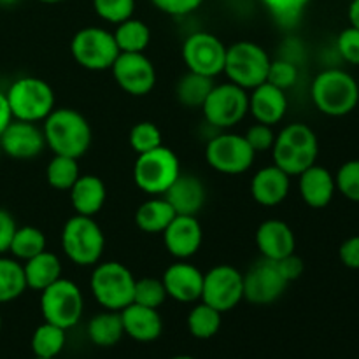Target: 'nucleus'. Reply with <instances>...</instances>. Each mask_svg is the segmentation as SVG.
Returning <instances> with one entry per match:
<instances>
[{
    "instance_id": "obj_1",
    "label": "nucleus",
    "mask_w": 359,
    "mask_h": 359,
    "mask_svg": "<svg viewBox=\"0 0 359 359\" xmlns=\"http://www.w3.org/2000/svg\"><path fill=\"white\" fill-rule=\"evenodd\" d=\"M46 147L55 154L70 158H83L93 140V132L88 119L79 111L70 107L53 109L51 114L42 121Z\"/></svg>"
},
{
    "instance_id": "obj_2",
    "label": "nucleus",
    "mask_w": 359,
    "mask_h": 359,
    "mask_svg": "<svg viewBox=\"0 0 359 359\" xmlns=\"http://www.w3.org/2000/svg\"><path fill=\"white\" fill-rule=\"evenodd\" d=\"M319 140L314 130L305 123H290L276 135L272 147L273 165L291 177L318 163Z\"/></svg>"
},
{
    "instance_id": "obj_3",
    "label": "nucleus",
    "mask_w": 359,
    "mask_h": 359,
    "mask_svg": "<svg viewBox=\"0 0 359 359\" xmlns=\"http://www.w3.org/2000/svg\"><path fill=\"white\" fill-rule=\"evenodd\" d=\"M311 98L319 112L330 118H342L358 107L359 84L347 70L326 69L312 81Z\"/></svg>"
},
{
    "instance_id": "obj_4",
    "label": "nucleus",
    "mask_w": 359,
    "mask_h": 359,
    "mask_svg": "<svg viewBox=\"0 0 359 359\" xmlns=\"http://www.w3.org/2000/svg\"><path fill=\"white\" fill-rule=\"evenodd\" d=\"M137 277L132 270L119 262H98L90 277L93 298L105 311L121 312L133 304V290Z\"/></svg>"
},
{
    "instance_id": "obj_5",
    "label": "nucleus",
    "mask_w": 359,
    "mask_h": 359,
    "mask_svg": "<svg viewBox=\"0 0 359 359\" xmlns=\"http://www.w3.org/2000/svg\"><path fill=\"white\" fill-rule=\"evenodd\" d=\"M62 249L77 266H95L105 249V235L95 217L74 214L62 230Z\"/></svg>"
},
{
    "instance_id": "obj_6",
    "label": "nucleus",
    "mask_w": 359,
    "mask_h": 359,
    "mask_svg": "<svg viewBox=\"0 0 359 359\" xmlns=\"http://www.w3.org/2000/svg\"><path fill=\"white\" fill-rule=\"evenodd\" d=\"M13 119L39 123L44 121L56 104L55 90L41 77L25 76L14 81L6 91Z\"/></svg>"
},
{
    "instance_id": "obj_7",
    "label": "nucleus",
    "mask_w": 359,
    "mask_h": 359,
    "mask_svg": "<svg viewBox=\"0 0 359 359\" xmlns=\"http://www.w3.org/2000/svg\"><path fill=\"white\" fill-rule=\"evenodd\" d=\"M179 174H181V161L177 154L167 146L137 154L133 165V181L137 188L149 196L165 195Z\"/></svg>"
},
{
    "instance_id": "obj_8",
    "label": "nucleus",
    "mask_w": 359,
    "mask_h": 359,
    "mask_svg": "<svg viewBox=\"0 0 359 359\" xmlns=\"http://www.w3.org/2000/svg\"><path fill=\"white\" fill-rule=\"evenodd\" d=\"M270 56L259 44L251 41H238L226 48L223 74L228 81L251 91L266 81Z\"/></svg>"
},
{
    "instance_id": "obj_9",
    "label": "nucleus",
    "mask_w": 359,
    "mask_h": 359,
    "mask_svg": "<svg viewBox=\"0 0 359 359\" xmlns=\"http://www.w3.org/2000/svg\"><path fill=\"white\" fill-rule=\"evenodd\" d=\"M70 55L76 63L91 72L111 70L119 55L112 32L100 27H84L70 41Z\"/></svg>"
},
{
    "instance_id": "obj_10",
    "label": "nucleus",
    "mask_w": 359,
    "mask_h": 359,
    "mask_svg": "<svg viewBox=\"0 0 359 359\" xmlns=\"http://www.w3.org/2000/svg\"><path fill=\"white\" fill-rule=\"evenodd\" d=\"M41 312L46 323L70 330L81 321L84 312V297L76 283L58 279L41 291Z\"/></svg>"
},
{
    "instance_id": "obj_11",
    "label": "nucleus",
    "mask_w": 359,
    "mask_h": 359,
    "mask_svg": "<svg viewBox=\"0 0 359 359\" xmlns=\"http://www.w3.org/2000/svg\"><path fill=\"white\" fill-rule=\"evenodd\" d=\"M203 118L214 128L228 130L249 114V93L233 83L214 84L202 105Z\"/></svg>"
},
{
    "instance_id": "obj_12",
    "label": "nucleus",
    "mask_w": 359,
    "mask_h": 359,
    "mask_svg": "<svg viewBox=\"0 0 359 359\" xmlns=\"http://www.w3.org/2000/svg\"><path fill=\"white\" fill-rule=\"evenodd\" d=\"M256 153L244 135L219 133L207 142L205 160L216 172L224 175H241L255 163Z\"/></svg>"
},
{
    "instance_id": "obj_13",
    "label": "nucleus",
    "mask_w": 359,
    "mask_h": 359,
    "mask_svg": "<svg viewBox=\"0 0 359 359\" xmlns=\"http://www.w3.org/2000/svg\"><path fill=\"white\" fill-rule=\"evenodd\" d=\"M226 46L209 32H193L182 42V62L189 72L217 77L224 70Z\"/></svg>"
},
{
    "instance_id": "obj_14",
    "label": "nucleus",
    "mask_w": 359,
    "mask_h": 359,
    "mask_svg": "<svg viewBox=\"0 0 359 359\" xmlns=\"http://www.w3.org/2000/svg\"><path fill=\"white\" fill-rule=\"evenodd\" d=\"M203 304L216 311H231L244 300V273L231 265L212 266L203 273L202 298Z\"/></svg>"
},
{
    "instance_id": "obj_15",
    "label": "nucleus",
    "mask_w": 359,
    "mask_h": 359,
    "mask_svg": "<svg viewBox=\"0 0 359 359\" xmlns=\"http://www.w3.org/2000/svg\"><path fill=\"white\" fill-rule=\"evenodd\" d=\"M290 286L277 262L262 258L244 273V300L252 305H272Z\"/></svg>"
},
{
    "instance_id": "obj_16",
    "label": "nucleus",
    "mask_w": 359,
    "mask_h": 359,
    "mask_svg": "<svg viewBox=\"0 0 359 359\" xmlns=\"http://www.w3.org/2000/svg\"><path fill=\"white\" fill-rule=\"evenodd\" d=\"M111 72L116 84L132 97L149 95L156 86V69L144 53H119Z\"/></svg>"
},
{
    "instance_id": "obj_17",
    "label": "nucleus",
    "mask_w": 359,
    "mask_h": 359,
    "mask_svg": "<svg viewBox=\"0 0 359 359\" xmlns=\"http://www.w3.org/2000/svg\"><path fill=\"white\" fill-rule=\"evenodd\" d=\"M0 149L14 160H32L46 149V139L37 123L13 119L0 133Z\"/></svg>"
},
{
    "instance_id": "obj_18",
    "label": "nucleus",
    "mask_w": 359,
    "mask_h": 359,
    "mask_svg": "<svg viewBox=\"0 0 359 359\" xmlns=\"http://www.w3.org/2000/svg\"><path fill=\"white\" fill-rule=\"evenodd\" d=\"M163 244L175 259H189L200 251L203 242L202 224L196 216H175L163 233Z\"/></svg>"
},
{
    "instance_id": "obj_19",
    "label": "nucleus",
    "mask_w": 359,
    "mask_h": 359,
    "mask_svg": "<svg viewBox=\"0 0 359 359\" xmlns=\"http://www.w3.org/2000/svg\"><path fill=\"white\" fill-rule=\"evenodd\" d=\"M161 283L167 297L179 304H193L202 298L203 272H200V269L191 263H186V259L172 263L161 276Z\"/></svg>"
},
{
    "instance_id": "obj_20",
    "label": "nucleus",
    "mask_w": 359,
    "mask_h": 359,
    "mask_svg": "<svg viewBox=\"0 0 359 359\" xmlns=\"http://www.w3.org/2000/svg\"><path fill=\"white\" fill-rule=\"evenodd\" d=\"M255 241L262 258L272 259V262L293 255L297 249V237H294L293 228L283 219L263 221L256 230Z\"/></svg>"
},
{
    "instance_id": "obj_21",
    "label": "nucleus",
    "mask_w": 359,
    "mask_h": 359,
    "mask_svg": "<svg viewBox=\"0 0 359 359\" xmlns=\"http://www.w3.org/2000/svg\"><path fill=\"white\" fill-rule=\"evenodd\" d=\"M251 196L262 207H276L287 198L291 189V175L277 165L263 167L252 175Z\"/></svg>"
},
{
    "instance_id": "obj_22",
    "label": "nucleus",
    "mask_w": 359,
    "mask_h": 359,
    "mask_svg": "<svg viewBox=\"0 0 359 359\" xmlns=\"http://www.w3.org/2000/svg\"><path fill=\"white\" fill-rule=\"evenodd\" d=\"M298 193L311 209H325L337 193L335 175L328 168L314 163L298 175Z\"/></svg>"
},
{
    "instance_id": "obj_23",
    "label": "nucleus",
    "mask_w": 359,
    "mask_h": 359,
    "mask_svg": "<svg viewBox=\"0 0 359 359\" xmlns=\"http://www.w3.org/2000/svg\"><path fill=\"white\" fill-rule=\"evenodd\" d=\"M249 112L255 121L276 126L284 119L287 112V95L280 88L270 83H263L252 88L249 93Z\"/></svg>"
},
{
    "instance_id": "obj_24",
    "label": "nucleus",
    "mask_w": 359,
    "mask_h": 359,
    "mask_svg": "<svg viewBox=\"0 0 359 359\" xmlns=\"http://www.w3.org/2000/svg\"><path fill=\"white\" fill-rule=\"evenodd\" d=\"M163 196L179 216H196L205 205L207 189L196 175L181 172Z\"/></svg>"
},
{
    "instance_id": "obj_25",
    "label": "nucleus",
    "mask_w": 359,
    "mask_h": 359,
    "mask_svg": "<svg viewBox=\"0 0 359 359\" xmlns=\"http://www.w3.org/2000/svg\"><path fill=\"white\" fill-rule=\"evenodd\" d=\"M121 321L125 335H128L135 342H154L163 333V319L158 309L130 304L121 311Z\"/></svg>"
},
{
    "instance_id": "obj_26",
    "label": "nucleus",
    "mask_w": 359,
    "mask_h": 359,
    "mask_svg": "<svg viewBox=\"0 0 359 359\" xmlns=\"http://www.w3.org/2000/svg\"><path fill=\"white\" fill-rule=\"evenodd\" d=\"M69 195L74 212L79 216L95 217L104 209L105 200H107V188L98 175L81 174L69 189Z\"/></svg>"
},
{
    "instance_id": "obj_27",
    "label": "nucleus",
    "mask_w": 359,
    "mask_h": 359,
    "mask_svg": "<svg viewBox=\"0 0 359 359\" xmlns=\"http://www.w3.org/2000/svg\"><path fill=\"white\" fill-rule=\"evenodd\" d=\"M27 287L34 291H42L58 279H62V262L51 251H42L41 255L23 262Z\"/></svg>"
},
{
    "instance_id": "obj_28",
    "label": "nucleus",
    "mask_w": 359,
    "mask_h": 359,
    "mask_svg": "<svg viewBox=\"0 0 359 359\" xmlns=\"http://www.w3.org/2000/svg\"><path fill=\"white\" fill-rule=\"evenodd\" d=\"M177 216L163 195L151 196L135 210V224L140 231L149 235L163 233L170 221Z\"/></svg>"
},
{
    "instance_id": "obj_29",
    "label": "nucleus",
    "mask_w": 359,
    "mask_h": 359,
    "mask_svg": "<svg viewBox=\"0 0 359 359\" xmlns=\"http://www.w3.org/2000/svg\"><path fill=\"white\" fill-rule=\"evenodd\" d=\"M125 335L121 312L105 311L93 316L88 323V339L98 347H112Z\"/></svg>"
},
{
    "instance_id": "obj_30",
    "label": "nucleus",
    "mask_w": 359,
    "mask_h": 359,
    "mask_svg": "<svg viewBox=\"0 0 359 359\" xmlns=\"http://www.w3.org/2000/svg\"><path fill=\"white\" fill-rule=\"evenodd\" d=\"M212 88V77L188 70L175 84V98L179 100V104L188 109H202L203 102L207 100Z\"/></svg>"
},
{
    "instance_id": "obj_31",
    "label": "nucleus",
    "mask_w": 359,
    "mask_h": 359,
    "mask_svg": "<svg viewBox=\"0 0 359 359\" xmlns=\"http://www.w3.org/2000/svg\"><path fill=\"white\" fill-rule=\"evenodd\" d=\"M119 53H144L151 44V28L137 18H128L123 23L116 25L112 32Z\"/></svg>"
},
{
    "instance_id": "obj_32",
    "label": "nucleus",
    "mask_w": 359,
    "mask_h": 359,
    "mask_svg": "<svg viewBox=\"0 0 359 359\" xmlns=\"http://www.w3.org/2000/svg\"><path fill=\"white\" fill-rule=\"evenodd\" d=\"M27 290L23 263L0 256V305L18 300Z\"/></svg>"
},
{
    "instance_id": "obj_33",
    "label": "nucleus",
    "mask_w": 359,
    "mask_h": 359,
    "mask_svg": "<svg viewBox=\"0 0 359 359\" xmlns=\"http://www.w3.org/2000/svg\"><path fill=\"white\" fill-rule=\"evenodd\" d=\"M65 342L67 330L44 321L32 335V353L35 358H58Z\"/></svg>"
},
{
    "instance_id": "obj_34",
    "label": "nucleus",
    "mask_w": 359,
    "mask_h": 359,
    "mask_svg": "<svg viewBox=\"0 0 359 359\" xmlns=\"http://www.w3.org/2000/svg\"><path fill=\"white\" fill-rule=\"evenodd\" d=\"M188 330L195 339L198 340H209L221 330V323H223V314L216 311L210 305L200 302L198 305L189 311L188 314Z\"/></svg>"
},
{
    "instance_id": "obj_35",
    "label": "nucleus",
    "mask_w": 359,
    "mask_h": 359,
    "mask_svg": "<svg viewBox=\"0 0 359 359\" xmlns=\"http://www.w3.org/2000/svg\"><path fill=\"white\" fill-rule=\"evenodd\" d=\"M46 244L48 242H46V235L42 233V230L35 226H18L13 241H11L9 252L14 259L23 263L46 251Z\"/></svg>"
},
{
    "instance_id": "obj_36",
    "label": "nucleus",
    "mask_w": 359,
    "mask_h": 359,
    "mask_svg": "<svg viewBox=\"0 0 359 359\" xmlns=\"http://www.w3.org/2000/svg\"><path fill=\"white\" fill-rule=\"evenodd\" d=\"M79 175L81 168L76 158L55 154L46 167V181L58 191H69Z\"/></svg>"
},
{
    "instance_id": "obj_37",
    "label": "nucleus",
    "mask_w": 359,
    "mask_h": 359,
    "mask_svg": "<svg viewBox=\"0 0 359 359\" xmlns=\"http://www.w3.org/2000/svg\"><path fill=\"white\" fill-rule=\"evenodd\" d=\"M128 142L133 153L142 154L163 146V135H161V130L153 121H140L130 130Z\"/></svg>"
},
{
    "instance_id": "obj_38",
    "label": "nucleus",
    "mask_w": 359,
    "mask_h": 359,
    "mask_svg": "<svg viewBox=\"0 0 359 359\" xmlns=\"http://www.w3.org/2000/svg\"><path fill=\"white\" fill-rule=\"evenodd\" d=\"M270 16L283 27H293L298 23L311 0H259Z\"/></svg>"
},
{
    "instance_id": "obj_39",
    "label": "nucleus",
    "mask_w": 359,
    "mask_h": 359,
    "mask_svg": "<svg viewBox=\"0 0 359 359\" xmlns=\"http://www.w3.org/2000/svg\"><path fill=\"white\" fill-rule=\"evenodd\" d=\"M167 291H165L161 279L154 277H140L135 280V290H133V304L144 305L149 309H160L167 300Z\"/></svg>"
},
{
    "instance_id": "obj_40",
    "label": "nucleus",
    "mask_w": 359,
    "mask_h": 359,
    "mask_svg": "<svg viewBox=\"0 0 359 359\" xmlns=\"http://www.w3.org/2000/svg\"><path fill=\"white\" fill-rule=\"evenodd\" d=\"M93 11L105 23L119 25L133 16L135 0H91Z\"/></svg>"
},
{
    "instance_id": "obj_41",
    "label": "nucleus",
    "mask_w": 359,
    "mask_h": 359,
    "mask_svg": "<svg viewBox=\"0 0 359 359\" xmlns=\"http://www.w3.org/2000/svg\"><path fill=\"white\" fill-rule=\"evenodd\" d=\"M335 184L340 195L359 203V160H349L340 165L335 174Z\"/></svg>"
},
{
    "instance_id": "obj_42",
    "label": "nucleus",
    "mask_w": 359,
    "mask_h": 359,
    "mask_svg": "<svg viewBox=\"0 0 359 359\" xmlns=\"http://www.w3.org/2000/svg\"><path fill=\"white\" fill-rule=\"evenodd\" d=\"M298 81V67L294 65L291 60H272L269 67V76H266V83L273 84V86L280 88V90H290L297 84Z\"/></svg>"
},
{
    "instance_id": "obj_43",
    "label": "nucleus",
    "mask_w": 359,
    "mask_h": 359,
    "mask_svg": "<svg viewBox=\"0 0 359 359\" xmlns=\"http://www.w3.org/2000/svg\"><path fill=\"white\" fill-rule=\"evenodd\" d=\"M276 135L273 132V126L265 125V123H258L251 125L248 128V132L244 133L245 140L249 142V146L252 147L256 154L265 153V151H272L273 142H276Z\"/></svg>"
},
{
    "instance_id": "obj_44",
    "label": "nucleus",
    "mask_w": 359,
    "mask_h": 359,
    "mask_svg": "<svg viewBox=\"0 0 359 359\" xmlns=\"http://www.w3.org/2000/svg\"><path fill=\"white\" fill-rule=\"evenodd\" d=\"M337 49L344 62L351 65H359V28L347 27L337 37Z\"/></svg>"
},
{
    "instance_id": "obj_45",
    "label": "nucleus",
    "mask_w": 359,
    "mask_h": 359,
    "mask_svg": "<svg viewBox=\"0 0 359 359\" xmlns=\"http://www.w3.org/2000/svg\"><path fill=\"white\" fill-rule=\"evenodd\" d=\"M149 2L163 14H168V16L174 18H182L195 13L196 9H200L203 0H149Z\"/></svg>"
},
{
    "instance_id": "obj_46",
    "label": "nucleus",
    "mask_w": 359,
    "mask_h": 359,
    "mask_svg": "<svg viewBox=\"0 0 359 359\" xmlns=\"http://www.w3.org/2000/svg\"><path fill=\"white\" fill-rule=\"evenodd\" d=\"M277 266H279L280 273H283L284 279L290 284L300 279L305 272L304 259H302L297 252H293V255L290 256H284L283 259H277Z\"/></svg>"
},
{
    "instance_id": "obj_47",
    "label": "nucleus",
    "mask_w": 359,
    "mask_h": 359,
    "mask_svg": "<svg viewBox=\"0 0 359 359\" xmlns=\"http://www.w3.org/2000/svg\"><path fill=\"white\" fill-rule=\"evenodd\" d=\"M339 258L347 269L359 270V235H353L340 244Z\"/></svg>"
},
{
    "instance_id": "obj_48",
    "label": "nucleus",
    "mask_w": 359,
    "mask_h": 359,
    "mask_svg": "<svg viewBox=\"0 0 359 359\" xmlns=\"http://www.w3.org/2000/svg\"><path fill=\"white\" fill-rule=\"evenodd\" d=\"M16 228L18 224L14 221L13 214L0 207V256L9 252L11 241H13Z\"/></svg>"
},
{
    "instance_id": "obj_49",
    "label": "nucleus",
    "mask_w": 359,
    "mask_h": 359,
    "mask_svg": "<svg viewBox=\"0 0 359 359\" xmlns=\"http://www.w3.org/2000/svg\"><path fill=\"white\" fill-rule=\"evenodd\" d=\"M13 121V114H11L9 102H7L6 91L0 90V133L6 130V126Z\"/></svg>"
},
{
    "instance_id": "obj_50",
    "label": "nucleus",
    "mask_w": 359,
    "mask_h": 359,
    "mask_svg": "<svg viewBox=\"0 0 359 359\" xmlns=\"http://www.w3.org/2000/svg\"><path fill=\"white\" fill-rule=\"evenodd\" d=\"M347 18H349L351 27L359 28V0H351L349 9H347Z\"/></svg>"
},
{
    "instance_id": "obj_51",
    "label": "nucleus",
    "mask_w": 359,
    "mask_h": 359,
    "mask_svg": "<svg viewBox=\"0 0 359 359\" xmlns=\"http://www.w3.org/2000/svg\"><path fill=\"white\" fill-rule=\"evenodd\" d=\"M20 0H0V6L4 7H9V6H14V4H18Z\"/></svg>"
},
{
    "instance_id": "obj_52",
    "label": "nucleus",
    "mask_w": 359,
    "mask_h": 359,
    "mask_svg": "<svg viewBox=\"0 0 359 359\" xmlns=\"http://www.w3.org/2000/svg\"><path fill=\"white\" fill-rule=\"evenodd\" d=\"M41 4H60V2H65V0H37Z\"/></svg>"
},
{
    "instance_id": "obj_53",
    "label": "nucleus",
    "mask_w": 359,
    "mask_h": 359,
    "mask_svg": "<svg viewBox=\"0 0 359 359\" xmlns=\"http://www.w3.org/2000/svg\"><path fill=\"white\" fill-rule=\"evenodd\" d=\"M170 359H196V358L186 356V354H181V356H174V358H170Z\"/></svg>"
},
{
    "instance_id": "obj_54",
    "label": "nucleus",
    "mask_w": 359,
    "mask_h": 359,
    "mask_svg": "<svg viewBox=\"0 0 359 359\" xmlns=\"http://www.w3.org/2000/svg\"><path fill=\"white\" fill-rule=\"evenodd\" d=\"M0 332H2V316H0Z\"/></svg>"
},
{
    "instance_id": "obj_55",
    "label": "nucleus",
    "mask_w": 359,
    "mask_h": 359,
    "mask_svg": "<svg viewBox=\"0 0 359 359\" xmlns=\"http://www.w3.org/2000/svg\"><path fill=\"white\" fill-rule=\"evenodd\" d=\"M34 359H56V358H34Z\"/></svg>"
},
{
    "instance_id": "obj_56",
    "label": "nucleus",
    "mask_w": 359,
    "mask_h": 359,
    "mask_svg": "<svg viewBox=\"0 0 359 359\" xmlns=\"http://www.w3.org/2000/svg\"><path fill=\"white\" fill-rule=\"evenodd\" d=\"M0 154H2V149H0Z\"/></svg>"
}]
</instances>
